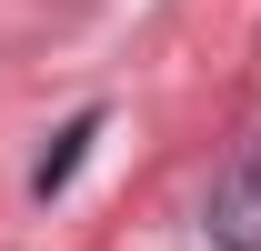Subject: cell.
Returning a JSON list of instances; mask_svg holds the SVG:
<instances>
[{"label":"cell","instance_id":"6da1fadb","mask_svg":"<svg viewBox=\"0 0 261 251\" xmlns=\"http://www.w3.org/2000/svg\"><path fill=\"white\" fill-rule=\"evenodd\" d=\"M201 231H211L221 251H261V141L231 161L221 181H211V211H201Z\"/></svg>","mask_w":261,"mask_h":251},{"label":"cell","instance_id":"7a4b0ae2","mask_svg":"<svg viewBox=\"0 0 261 251\" xmlns=\"http://www.w3.org/2000/svg\"><path fill=\"white\" fill-rule=\"evenodd\" d=\"M91 141H100V111H81V121L61 131V151L31 171V191H40V201H50V191H70V171H81V151H91Z\"/></svg>","mask_w":261,"mask_h":251}]
</instances>
